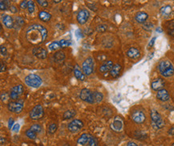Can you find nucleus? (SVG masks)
Here are the masks:
<instances>
[{"mask_svg": "<svg viewBox=\"0 0 174 146\" xmlns=\"http://www.w3.org/2000/svg\"><path fill=\"white\" fill-rule=\"evenodd\" d=\"M30 129L33 132H35V133H39V132H40L42 131L41 126H39L38 124H34V125L31 126V127Z\"/></svg>", "mask_w": 174, "mask_h": 146, "instance_id": "nucleus-31", "label": "nucleus"}, {"mask_svg": "<svg viewBox=\"0 0 174 146\" xmlns=\"http://www.w3.org/2000/svg\"><path fill=\"white\" fill-rule=\"evenodd\" d=\"M150 115H151L152 126L155 129H159L165 126V121L160 116V114L156 110H152Z\"/></svg>", "mask_w": 174, "mask_h": 146, "instance_id": "nucleus-3", "label": "nucleus"}, {"mask_svg": "<svg viewBox=\"0 0 174 146\" xmlns=\"http://www.w3.org/2000/svg\"><path fill=\"white\" fill-rule=\"evenodd\" d=\"M123 126H124L123 119L120 116H115L114 120L111 124V129L115 132H120L123 129Z\"/></svg>", "mask_w": 174, "mask_h": 146, "instance_id": "nucleus-10", "label": "nucleus"}, {"mask_svg": "<svg viewBox=\"0 0 174 146\" xmlns=\"http://www.w3.org/2000/svg\"><path fill=\"white\" fill-rule=\"evenodd\" d=\"M28 1H23V2L20 3V7L22 9H26V8H28Z\"/></svg>", "mask_w": 174, "mask_h": 146, "instance_id": "nucleus-38", "label": "nucleus"}, {"mask_svg": "<svg viewBox=\"0 0 174 146\" xmlns=\"http://www.w3.org/2000/svg\"><path fill=\"white\" fill-rule=\"evenodd\" d=\"M80 98L85 102L93 104L94 102V96H93V92L90 91L87 89H83L80 93Z\"/></svg>", "mask_w": 174, "mask_h": 146, "instance_id": "nucleus-6", "label": "nucleus"}, {"mask_svg": "<svg viewBox=\"0 0 174 146\" xmlns=\"http://www.w3.org/2000/svg\"><path fill=\"white\" fill-rule=\"evenodd\" d=\"M113 62L111 60H108L107 62H105L103 63L102 66L100 67V71L101 73H106V72H108V71L112 70V69L113 68Z\"/></svg>", "mask_w": 174, "mask_h": 146, "instance_id": "nucleus-19", "label": "nucleus"}, {"mask_svg": "<svg viewBox=\"0 0 174 146\" xmlns=\"http://www.w3.org/2000/svg\"><path fill=\"white\" fill-rule=\"evenodd\" d=\"M26 135H27V137H28V138H30V139L31 140H34L36 138V133L33 132L31 129H29L26 131Z\"/></svg>", "mask_w": 174, "mask_h": 146, "instance_id": "nucleus-30", "label": "nucleus"}, {"mask_svg": "<svg viewBox=\"0 0 174 146\" xmlns=\"http://www.w3.org/2000/svg\"><path fill=\"white\" fill-rule=\"evenodd\" d=\"M156 98L161 101H167L169 99V94L166 89H161L159 90L156 94Z\"/></svg>", "mask_w": 174, "mask_h": 146, "instance_id": "nucleus-17", "label": "nucleus"}, {"mask_svg": "<svg viewBox=\"0 0 174 146\" xmlns=\"http://www.w3.org/2000/svg\"><path fill=\"white\" fill-rule=\"evenodd\" d=\"M56 129H57V126H56V124L51 123L50 126H48V132H49L50 134L54 133V132L56 131Z\"/></svg>", "mask_w": 174, "mask_h": 146, "instance_id": "nucleus-32", "label": "nucleus"}, {"mask_svg": "<svg viewBox=\"0 0 174 146\" xmlns=\"http://www.w3.org/2000/svg\"><path fill=\"white\" fill-rule=\"evenodd\" d=\"M76 36L78 37V38H80V37H82V33H81V30H76Z\"/></svg>", "mask_w": 174, "mask_h": 146, "instance_id": "nucleus-46", "label": "nucleus"}, {"mask_svg": "<svg viewBox=\"0 0 174 146\" xmlns=\"http://www.w3.org/2000/svg\"><path fill=\"white\" fill-rule=\"evenodd\" d=\"M83 126H84V124H83L82 121L79 119H75L68 124L67 129L71 132H78L79 130L81 129Z\"/></svg>", "mask_w": 174, "mask_h": 146, "instance_id": "nucleus-9", "label": "nucleus"}, {"mask_svg": "<svg viewBox=\"0 0 174 146\" xmlns=\"http://www.w3.org/2000/svg\"><path fill=\"white\" fill-rule=\"evenodd\" d=\"M25 83L28 86L33 88H38L42 85V79L36 74H29L25 78Z\"/></svg>", "mask_w": 174, "mask_h": 146, "instance_id": "nucleus-4", "label": "nucleus"}, {"mask_svg": "<svg viewBox=\"0 0 174 146\" xmlns=\"http://www.w3.org/2000/svg\"><path fill=\"white\" fill-rule=\"evenodd\" d=\"M148 18H149L148 14L144 11L138 12L135 16V19L136 20V22L139 23H144L146 22L147 19H148Z\"/></svg>", "mask_w": 174, "mask_h": 146, "instance_id": "nucleus-21", "label": "nucleus"}, {"mask_svg": "<svg viewBox=\"0 0 174 146\" xmlns=\"http://www.w3.org/2000/svg\"><path fill=\"white\" fill-rule=\"evenodd\" d=\"M156 37H154V38H153L152 39V40L150 41V42H149V48H151V46H153V45L154 44V42H155V40H156Z\"/></svg>", "mask_w": 174, "mask_h": 146, "instance_id": "nucleus-43", "label": "nucleus"}, {"mask_svg": "<svg viewBox=\"0 0 174 146\" xmlns=\"http://www.w3.org/2000/svg\"><path fill=\"white\" fill-rule=\"evenodd\" d=\"M39 146H44V145H39Z\"/></svg>", "mask_w": 174, "mask_h": 146, "instance_id": "nucleus-50", "label": "nucleus"}, {"mask_svg": "<svg viewBox=\"0 0 174 146\" xmlns=\"http://www.w3.org/2000/svg\"><path fill=\"white\" fill-rule=\"evenodd\" d=\"M70 42L67 41V40H64L62 39L60 41L58 42H53L51 43L49 45V50H55L59 48H65L67 46H70Z\"/></svg>", "mask_w": 174, "mask_h": 146, "instance_id": "nucleus-12", "label": "nucleus"}, {"mask_svg": "<svg viewBox=\"0 0 174 146\" xmlns=\"http://www.w3.org/2000/svg\"><path fill=\"white\" fill-rule=\"evenodd\" d=\"M28 10L29 13H33L34 11V3L33 1H28Z\"/></svg>", "mask_w": 174, "mask_h": 146, "instance_id": "nucleus-33", "label": "nucleus"}, {"mask_svg": "<svg viewBox=\"0 0 174 146\" xmlns=\"http://www.w3.org/2000/svg\"><path fill=\"white\" fill-rule=\"evenodd\" d=\"M127 146H137V144H136V143H134V142L131 141V142H128Z\"/></svg>", "mask_w": 174, "mask_h": 146, "instance_id": "nucleus-47", "label": "nucleus"}, {"mask_svg": "<svg viewBox=\"0 0 174 146\" xmlns=\"http://www.w3.org/2000/svg\"><path fill=\"white\" fill-rule=\"evenodd\" d=\"M0 9L2 11L7 9V2L6 1H3V0L0 1Z\"/></svg>", "mask_w": 174, "mask_h": 146, "instance_id": "nucleus-37", "label": "nucleus"}, {"mask_svg": "<svg viewBox=\"0 0 174 146\" xmlns=\"http://www.w3.org/2000/svg\"><path fill=\"white\" fill-rule=\"evenodd\" d=\"M39 18L40 20L44 22H48L51 18V15L46 11H40L39 14Z\"/></svg>", "mask_w": 174, "mask_h": 146, "instance_id": "nucleus-27", "label": "nucleus"}, {"mask_svg": "<svg viewBox=\"0 0 174 146\" xmlns=\"http://www.w3.org/2000/svg\"><path fill=\"white\" fill-rule=\"evenodd\" d=\"M0 51H1V54H2V55H3V56H5V55H7V49H6V47L3 46H1V47H0Z\"/></svg>", "mask_w": 174, "mask_h": 146, "instance_id": "nucleus-39", "label": "nucleus"}, {"mask_svg": "<svg viewBox=\"0 0 174 146\" xmlns=\"http://www.w3.org/2000/svg\"><path fill=\"white\" fill-rule=\"evenodd\" d=\"M93 96H94V102L97 103L100 102L101 101L103 100V95L100 92L95 91L93 92Z\"/></svg>", "mask_w": 174, "mask_h": 146, "instance_id": "nucleus-29", "label": "nucleus"}, {"mask_svg": "<svg viewBox=\"0 0 174 146\" xmlns=\"http://www.w3.org/2000/svg\"><path fill=\"white\" fill-rule=\"evenodd\" d=\"M76 115V111L74 110H67L66 112L64 113V120H67V119H71L72 117H74Z\"/></svg>", "mask_w": 174, "mask_h": 146, "instance_id": "nucleus-28", "label": "nucleus"}, {"mask_svg": "<svg viewBox=\"0 0 174 146\" xmlns=\"http://www.w3.org/2000/svg\"><path fill=\"white\" fill-rule=\"evenodd\" d=\"M61 2V1H54L55 3H58V2Z\"/></svg>", "mask_w": 174, "mask_h": 146, "instance_id": "nucleus-48", "label": "nucleus"}, {"mask_svg": "<svg viewBox=\"0 0 174 146\" xmlns=\"http://www.w3.org/2000/svg\"><path fill=\"white\" fill-rule=\"evenodd\" d=\"M10 11L12 12V13H16V12L18 11V10H17V7H15V6H11L10 7Z\"/></svg>", "mask_w": 174, "mask_h": 146, "instance_id": "nucleus-42", "label": "nucleus"}, {"mask_svg": "<svg viewBox=\"0 0 174 146\" xmlns=\"http://www.w3.org/2000/svg\"><path fill=\"white\" fill-rule=\"evenodd\" d=\"M145 115L140 110H135L132 113V119L134 122L137 124H142L145 121Z\"/></svg>", "mask_w": 174, "mask_h": 146, "instance_id": "nucleus-13", "label": "nucleus"}, {"mask_svg": "<svg viewBox=\"0 0 174 146\" xmlns=\"http://www.w3.org/2000/svg\"><path fill=\"white\" fill-rule=\"evenodd\" d=\"M160 13L164 16H169L172 13V7L169 5H166L160 9Z\"/></svg>", "mask_w": 174, "mask_h": 146, "instance_id": "nucleus-25", "label": "nucleus"}, {"mask_svg": "<svg viewBox=\"0 0 174 146\" xmlns=\"http://www.w3.org/2000/svg\"><path fill=\"white\" fill-rule=\"evenodd\" d=\"M65 58V54H64V53L62 52V51H59V52H56L54 54V59L56 62H62L63 61Z\"/></svg>", "mask_w": 174, "mask_h": 146, "instance_id": "nucleus-26", "label": "nucleus"}, {"mask_svg": "<svg viewBox=\"0 0 174 146\" xmlns=\"http://www.w3.org/2000/svg\"><path fill=\"white\" fill-rule=\"evenodd\" d=\"M19 128H20V126H19V124H15L14 126H13V128H12V130L14 131L15 132H17L19 130Z\"/></svg>", "mask_w": 174, "mask_h": 146, "instance_id": "nucleus-40", "label": "nucleus"}, {"mask_svg": "<svg viewBox=\"0 0 174 146\" xmlns=\"http://www.w3.org/2000/svg\"><path fill=\"white\" fill-rule=\"evenodd\" d=\"M88 18H89V12L86 9L80 10L78 14H77V21L81 25L85 24L87 19H88Z\"/></svg>", "mask_w": 174, "mask_h": 146, "instance_id": "nucleus-14", "label": "nucleus"}, {"mask_svg": "<svg viewBox=\"0 0 174 146\" xmlns=\"http://www.w3.org/2000/svg\"><path fill=\"white\" fill-rule=\"evenodd\" d=\"M158 70L160 74L165 78L171 77L174 74V67L169 60H162L159 63Z\"/></svg>", "mask_w": 174, "mask_h": 146, "instance_id": "nucleus-2", "label": "nucleus"}, {"mask_svg": "<svg viewBox=\"0 0 174 146\" xmlns=\"http://www.w3.org/2000/svg\"><path fill=\"white\" fill-rule=\"evenodd\" d=\"M13 124H14V120L12 118H10L9 121H8V128H9V129L13 128Z\"/></svg>", "mask_w": 174, "mask_h": 146, "instance_id": "nucleus-41", "label": "nucleus"}, {"mask_svg": "<svg viewBox=\"0 0 174 146\" xmlns=\"http://www.w3.org/2000/svg\"><path fill=\"white\" fill-rule=\"evenodd\" d=\"M2 22L4 23V25L7 26V28H12L14 26V22H13V19L10 15H7L6 14L3 18H2Z\"/></svg>", "mask_w": 174, "mask_h": 146, "instance_id": "nucleus-22", "label": "nucleus"}, {"mask_svg": "<svg viewBox=\"0 0 174 146\" xmlns=\"http://www.w3.org/2000/svg\"><path fill=\"white\" fill-rule=\"evenodd\" d=\"M44 108L40 105H35L30 112V117L32 120H39L44 116Z\"/></svg>", "mask_w": 174, "mask_h": 146, "instance_id": "nucleus-7", "label": "nucleus"}, {"mask_svg": "<svg viewBox=\"0 0 174 146\" xmlns=\"http://www.w3.org/2000/svg\"><path fill=\"white\" fill-rule=\"evenodd\" d=\"M74 75L76 77L78 80L80 81H84L85 80V74L84 73L81 72V70H80L78 66H76L74 69Z\"/></svg>", "mask_w": 174, "mask_h": 146, "instance_id": "nucleus-23", "label": "nucleus"}, {"mask_svg": "<svg viewBox=\"0 0 174 146\" xmlns=\"http://www.w3.org/2000/svg\"><path fill=\"white\" fill-rule=\"evenodd\" d=\"M5 70H6V66L2 63V62H1V69H0V71L3 72V71Z\"/></svg>", "mask_w": 174, "mask_h": 146, "instance_id": "nucleus-44", "label": "nucleus"}, {"mask_svg": "<svg viewBox=\"0 0 174 146\" xmlns=\"http://www.w3.org/2000/svg\"><path fill=\"white\" fill-rule=\"evenodd\" d=\"M96 30H98L99 32H104L107 30V26L103 25V24H101V25L98 26Z\"/></svg>", "mask_w": 174, "mask_h": 146, "instance_id": "nucleus-34", "label": "nucleus"}, {"mask_svg": "<svg viewBox=\"0 0 174 146\" xmlns=\"http://www.w3.org/2000/svg\"><path fill=\"white\" fill-rule=\"evenodd\" d=\"M169 135H171V136H173L174 135V126L173 127H172V128L170 129L169 130Z\"/></svg>", "mask_w": 174, "mask_h": 146, "instance_id": "nucleus-45", "label": "nucleus"}, {"mask_svg": "<svg viewBox=\"0 0 174 146\" xmlns=\"http://www.w3.org/2000/svg\"><path fill=\"white\" fill-rule=\"evenodd\" d=\"M143 27H144V30H151L152 28L153 27V25L151 23H145L144 25H143Z\"/></svg>", "mask_w": 174, "mask_h": 146, "instance_id": "nucleus-36", "label": "nucleus"}, {"mask_svg": "<svg viewBox=\"0 0 174 146\" xmlns=\"http://www.w3.org/2000/svg\"><path fill=\"white\" fill-rule=\"evenodd\" d=\"M165 82L162 78H156V80H154L153 82H152L151 87L153 90L158 92L159 90L163 89V88L165 86Z\"/></svg>", "mask_w": 174, "mask_h": 146, "instance_id": "nucleus-16", "label": "nucleus"}, {"mask_svg": "<svg viewBox=\"0 0 174 146\" xmlns=\"http://www.w3.org/2000/svg\"><path fill=\"white\" fill-rule=\"evenodd\" d=\"M83 72L85 75H90L92 74L94 70V60L92 57H89L84 60L82 65Z\"/></svg>", "mask_w": 174, "mask_h": 146, "instance_id": "nucleus-5", "label": "nucleus"}, {"mask_svg": "<svg viewBox=\"0 0 174 146\" xmlns=\"http://www.w3.org/2000/svg\"><path fill=\"white\" fill-rule=\"evenodd\" d=\"M127 55H128V57H129L130 58L136 59V58L140 57V50H138V49L135 48V47H131V48L127 51Z\"/></svg>", "mask_w": 174, "mask_h": 146, "instance_id": "nucleus-20", "label": "nucleus"}, {"mask_svg": "<svg viewBox=\"0 0 174 146\" xmlns=\"http://www.w3.org/2000/svg\"><path fill=\"white\" fill-rule=\"evenodd\" d=\"M24 89L22 85H15L11 89V93H10V98H11L12 100H17L18 97L21 96L23 94Z\"/></svg>", "mask_w": 174, "mask_h": 146, "instance_id": "nucleus-11", "label": "nucleus"}, {"mask_svg": "<svg viewBox=\"0 0 174 146\" xmlns=\"http://www.w3.org/2000/svg\"><path fill=\"white\" fill-rule=\"evenodd\" d=\"M37 2H38V4H39V6H41V7H48V1H46V0H37Z\"/></svg>", "mask_w": 174, "mask_h": 146, "instance_id": "nucleus-35", "label": "nucleus"}, {"mask_svg": "<svg viewBox=\"0 0 174 146\" xmlns=\"http://www.w3.org/2000/svg\"><path fill=\"white\" fill-rule=\"evenodd\" d=\"M120 71H121V66L120 64L114 65L113 68L110 71L111 76L113 77V78H117V76L120 74Z\"/></svg>", "mask_w": 174, "mask_h": 146, "instance_id": "nucleus-24", "label": "nucleus"}, {"mask_svg": "<svg viewBox=\"0 0 174 146\" xmlns=\"http://www.w3.org/2000/svg\"><path fill=\"white\" fill-rule=\"evenodd\" d=\"M156 31H160V32H161V30H160V29H156Z\"/></svg>", "mask_w": 174, "mask_h": 146, "instance_id": "nucleus-49", "label": "nucleus"}, {"mask_svg": "<svg viewBox=\"0 0 174 146\" xmlns=\"http://www.w3.org/2000/svg\"><path fill=\"white\" fill-rule=\"evenodd\" d=\"M48 37V30L40 24H34L28 27L27 39L31 43L39 44L44 42Z\"/></svg>", "mask_w": 174, "mask_h": 146, "instance_id": "nucleus-1", "label": "nucleus"}, {"mask_svg": "<svg viewBox=\"0 0 174 146\" xmlns=\"http://www.w3.org/2000/svg\"><path fill=\"white\" fill-rule=\"evenodd\" d=\"M92 136L90 134H87V133H83L81 135V137L77 140V143L79 144H81V145H84L86 144H89V142L91 141V139H92Z\"/></svg>", "mask_w": 174, "mask_h": 146, "instance_id": "nucleus-18", "label": "nucleus"}, {"mask_svg": "<svg viewBox=\"0 0 174 146\" xmlns=\"http://www.w3.org/2000/svg\"><path fill=\"white\" fill-rule=\"evenodd\" d=\"M32 53L39 59H45L48 56V51L43 47H34Z\"/></svg>", "mask_w": 174, "mask_h": 146, "instance_id": "nucleus-15", "label": "nucleus"}, {"mask_svg": "<svg viewBox=\"0 0 174 146\" xmlns=\"http://www.w3.org/2000/svg\"><path fill=\"white\" fill-rule=\"evenodd\" d=\"M8 110L12 113H21L23 108V101H11L7 105Z\"/></svg>", "mask_w": 174, "mask_h": 146, "instance_id": "nucleus-8", "label": "nucleus"}]
</instances>
